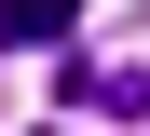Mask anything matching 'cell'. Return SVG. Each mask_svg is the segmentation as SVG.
Segmentation results:
<instances>
[{"mask_svg": "<svg viewBox=\"0 0 150 136\" xmlns=\"http://www.w3.org/2000/svg\"><path fill=\"white\" fill-rule=\"evenodd\" d=\"M68 95L109 109V123H150V68H68Z\"/></svg>", "mask_w": 150, "mask_h": 136, "instance_id": "obj_1", "label": "cell"}, {"mask_svg": "<svg viewBox=\"0 0 150 136\" xmlns=\"http://www.w3.org/2000/svg\"><path fill=\"white\" fill-rule=\"evenodd\" d=\"M68 27H82V0H0V41H28V54L68 41Z\"/></svg>", "mask_w": 150, "mask_h": 136, "instance_id": "obj_2", "label": "cell"}]
</instances>
